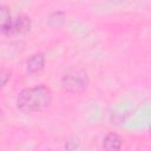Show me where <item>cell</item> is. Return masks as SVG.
<instances>
[{
    "label": "cell",
    "mask_w": 151,
    "mask_h": 151,
    "mask_svg": "<svg viewBox=\"0 0 151 151\" xmlns=\"http://www.w3.org/2000/svg\"><path fill=\"white\" fill-rule=\"evenodd\" d=\"M51 90L44 85H40L22 90L17 99V105L24 112H35L47 107L51 104Z\"/></svg>",
    "instance_id": "6da1fadb"
},
{
    "label": "cell",
    "mask_w": 151,
    "mask_h": 151,
    "mask_svg": "<svg viewBox=\"0 0 151 151\" xmlns=\"http://www.w3.org/2000/svg\"><path fill=\"white\" fill-rule=\"evenodd\" d=\"M12 15L11 11L7 6H0V31L2 33L8 34L9 27L12 25Z\"/></svg>",
    "instance_id": "5b68a950"
},
{
    "label": "cell",
    "mask_w": 151,
    "mask_h": 151,
    "mask_svg": "<svg viewBox=\"0 0 151 151\" xmlns=\"http://www.w3.org/2000/svg\"><path fill=\"white\" fill-rule=\"evenodd\" d=\"M87 74L84 70H70L61 78V85L68 91H79L87 85Z\"/></svg>",
    "instance_id": "7a4b0ae2"
},
{
    "label": "cell",
    "mask_w": 151,
    "mask_h": 151,
    "mask_svg": "<svg viewBox=\"0 0 151 151\" xmlns=\"http://www.w3.org/2000/svg\"><path fill=\"white\" fill-rule=\"evenodd\" d=\"M44 64H45L44 54L42 53H35V54L29 57V59L26 63V67H27V71L29 73H34V72L40 71L44 67Z\"/></svg>",
    "instance_id": "277c9868"
},
{
    "label": "cell",
    "mask_w": 151,
    "mask_h": 151,
    "mask_svg": "<svg viewBox=\"0 0 151 151\" xmlns=\"http://www.w3.org/2000/svg\"><path fill=\"white\" fill-rule=\"evenodd\" d=\"M8 79H9V73L6 71H0V88L6 85Z\"/></svg>",
    "instance_id": "52a82bcc"
},
{
    "label": "cell",
    "mask_w": 151,
    "mask_h": 151,
    "mask_svg": "<svg viewBox=\"0 0 151 151\" xmlns=\"http://www.w3.org/2000/svg\"><path fill=\"white\" fill-rule=\"evenodd\" d=\"M122 143H123V139L117 133L111 132V133L106 134V137L104 138L103 146L106 150H118V149H120Z\"/></svg>",
    "instance_id": "8992f818"
},
{
    "label": "cell",
    "mask_w": 151,
    "mask_h": 151,
    "mask_svg": "<svg viewBox=\"0 0 151 151\" xmlns=\"http://www.w3.org/2000/svg\"><path fill=\"white\" fill-rule=\"evenodd\" d=\"M31 27V21L28 18L26 17H19L17 18L15 20L12 21V25L9 27V31H8V34H12V33H25Z\"/></svg>",
    "instance_id": "3957f363"
}]
</instances>
